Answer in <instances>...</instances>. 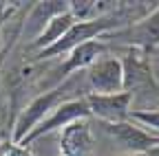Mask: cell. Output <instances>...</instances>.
Here are the masks:
<instances>
[{
	"label": "cell",
	"instance_id": "1",
	"mask_svg": "<svg viewBox=\"0 0 159 156\" xmlns=\"http://www.w3.org/2000/svg\"><path fill=\"white\" fill-rule=\"evenodd\" d=\"M77 84H80V75H75L73 79H69V82H62L60 86H55V88H51L47 92H40L25 110H20L18 119L13 123V143L16 145L22 143L57 106L64 103V97L71 95L73 86H77Z\"/></svg>",
	"mask_w": 159,
	"mask_h": 156
},
{
	"label": "cell",
	"instance_id": "2",
	"mask_svg": "<svg viewBox=\"0 0 159 156\" xmlns=\"http://www.w3.org/2000/svg\"><path fill=\"white\" fill-rule=\"evenodd\" d=\"M86 86L93 95H117L124 92V68L115 57L102 55L86 68Z\"/></svg>",
	"mask_w": 159,
	"mask_h": 156
},
{
	"label": "cell",
	"instance_id": "3",
	"mask_svg": "<svg viewBox=\"0 0 159 156\" xmlns=\"http://www.w3.org/2000/svg\"><path fill=\"white\" fill-rule=\"evenodd\" d=\"M115 24H117L115 18H104V15L95 18V20H91V22H75L62 40L55 42L53 46H49L47 51H40L35 57L38 60H47V57H53V55H60V53H71L80 44L93 42L95 35H99L102 31H106V29H111Z\"/></svg>",
	"mask_w": 159,
	"mask_h": 156
},
{
	"label": "cell",
	"instance_id": "4",
	"mask_svg": "<svg viewBox=\"0 0 159 156\" xmlns=\"http://www.w3.org/2000/svg\"><path fill=\"white\" fill-rule=\"evenodd\" d=\"M102 130L122 147L126 154H146L148 150L159 145V134L146 132L130 121L122 123H102Z\"/></svg>",
	"mask_w": 159,
	"mask_h": 156
},
{
	"label": "cell",
	"instance_id": "5",
	"mask_svg": "<svg viewBox=\"0 0 159 156\" xmlns=\"http://www.w3.org/2000/svg\"><path fill=\"white\" fill-rule=\"evenodd\" d=\"M89 114H91V110H89V103H86V97H84V99L64 101L62 106H57L22 143H20V147H27L29 143H33L35 139H40L42 134H51L53 130H64L66 125H71V123H75L80 119H86Z\"/></svg>",
	"mask_w": 159,
	"mask_h": 156
},
{
	"label": "cell",
	"instance_id": "6",
	"mask_svg": "<svg viewBox=\"0 0 159 156\" xmlns=\"http://www.w3.org/2000/svg\"><path fill=\"white\" fill-rule=\"evenodd\" d=\"M86 103L91 114H95L102 123H122L130 116L133 95L117 92V95H86Z\"/></svg>",
	"mask_w": 159,
	"mask_h": 156
},
{
	"label": "cell",
	"instance_id": "7",
	"mask_svg": "<svg viewBox=\"0 0 159 156\" xmlns=\"http://www.w3.org/2000/svg\"><path fill=\"white\" fill-rule=\"evenodd\" d=\"M122 68H124V92L137 95L142 90L155 88V79H152V73H150V62L146 60L144 51H139V48L128 51L126 60L122 62Z\"/></svg>",
	"mask_w": 159,
	"mask_h": 156
},
{
	"label": "cell",
	"instance_id": "8",
	"mask_svg": "<svg viewBox=\"0 0 159 156\" xmlns=\"http://www.w3.org/2000/svg\"><path fill=\"white\" fill-rule=\"evenodd\" d=\"M93 132L86 119H80L60 132V156H91Z\"/></svg>",
	"mask_w": 159,
	"mask_h": 156
},
{
	"label": "cell",
	"instance_id": "9",
	"mask_svg": "<svg viewBox=\"0 0 159 156\" xmlns=\"http://www.w3.org/2000/svg\"><path fill=\"white\" fill-rule=\"evenodd\" d=\"M64 11H69V2H35L25 20V29H22L25 37H29V40L38 37L55 15Z\"/></svg>",
	"mask_w": 159,
	"mask_h": 156
},
{
	"label": "cell",
	"instance_id": "10",
	"mask_svg": "<svg viewBox=\"0 0 159 156\" xmlns=\"http://www.w3.org/2000/svg\"><path fill=\"white\" fill-rule=\"evenodd\" d=\"M106 51V46L102 42H86V44H80L77 48H73L69 53V60L64 62V66L57 68V75H60V82L64 79V77H69L71 73L75 70H82V68H89L97 57H102V53Z\"/></svg>",
	"mask_w": 159,
	"mask_h": 156
},
{
	"label": "cell",
	"instance_id": "11",
	"mask_svg": "<svg viewBox=\"0 0 159 156\" xmlns=\"http://www.w3.org/2000/svg\"><path fill=\"white\" fill-rule=\"evenodd\" d=\"M73 24H75V18L71 15V11H64V13L55 15L53 20L47 24V29L40 33L33 42H31V48H35L38 53H40V51H47L49 46H53L55 42L62 40V37L69 33V29H71Z\"/></svg>",
	"mask_w": 159,
	"mask_h": 156
},
{
	"label": "cell",
	"instance_id": "12",
	"mask_svg": "<svg viewBox=\"0 0 159 156\" xmlns=\"http://www.w3.org/2000/svg\"><path fill=\"white\" fill-rule=\"evenodd\" d=\"M133 121L137 123H144L146 128H152V132H159V110L157 112H144V110H130Z\"/></svg>",
	"mask_w": 159,
	"mask_h": 156
},
{
	"label": "cell",
	"instance_id": "13",
	"mask_svg": "<svg viewBox=\"0 0 159 156\" xmlns=\"http://www.w3.org/2000/svg\"><path fill=\"white\" fill-rule=\"evenodd\" d=\"M5 112H2V108H0V139H2V132H5Z\"/></svg>",
	"mask_w": 159,
	"mask_h": 156
},
{
	"label": "cell",
	"instance_id": "14",
	"mask_svg": "<svg viewBox=\"0 0 159 156\" xmlns=\"http://www.w3.org/2000/svg\"><path fill=\"white\" fill-rule=\"evenodd\" d=\"M144 156H159V145H157V147H152V150H148Z\"/></svg>",
	"mask_w": 159,
	"mask_h": 156
},
{
	"label": "cell",
	"instance_id": "15",
	"mask_svg": "<svg viewBox=\"0 0 159 156\" xmlns=\"http://www.w3.org/2000/svg\"><path fill=\"white\" fill-rule=\"evenodd\" d=\"M122 156H144V154H122Z\"/></svg>",
	"mask_w": 159,
	"mask_h": 156
}]
</instances>
